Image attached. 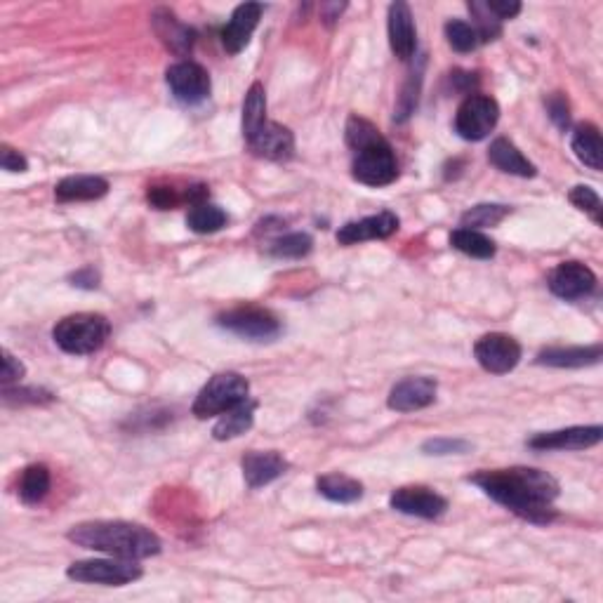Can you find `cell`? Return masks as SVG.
<instances>
[{"instance_id": "52a82bcc", "label": "cell", "mask_w": 603, "mask_h": 603, "mask_svg": "<svg viewBox=\"0 0 603 603\" xmlns=\"http://www.w3.org/2000/svg\"><path fill=\"white\" fill-rule=\"evenodd\" d=\"M217 326L243 340L271 342L281 335V321L262 307H236L217 316Z\"/></svg>"}, {"instance_id": "83f0119b", "label": "cell", "mask_w": 603, "mask_h": 603, "mask_svg": "<svg viewBox=\"0 0 603 603\" xmlns=\"http://www.w3.org/2000/svg\"><path fill=\"white\" fill-rule=\"evenodd\" d=\"M50 493V469L45 465H29L19 481V498L24 505H38Z\"/></svg>"}, {"instance_id": "d6a6232c", "label": "cell", "mask_w": 603, "mask_h": 603, "mask_svg": "<svg viewBox=\"0 0 603 603\" xmlns=\"http://www.w3.org/2000/svg\"><path fill=\"white\" fill-rule=\"evenodd\" d=\"M446 38L450 48L457 52H474L481 45V38L476 33L474 24L462 22V19H450L446 24Z\"/></svg>"}, {"instance_id": "4fadbf2b", "label": "cell", "mask_w": 603, "mask_h": 603, "mask_svg": "<svg viewBox=\"0 0 603 603\" xmlns=\"http://www.w3.org/2000/svg\"><path fill=\"white\" fill-rule=\"evenodd\" d=\"M549 290L561 300L573 302L594 293L596 276L582 262H563L549 274Z\"/></svg>"}, {"instance_id": "9a60e30c", "label": "cell", "mask_w": 603, "mask_h": 603, "mask_svg": "<svg viewBox=\"0 0 603 603\" xmlns=\"http://www.w3.org/2000/svg\"><path fill=\"white\" fill-rule=\"evenodd\" d=\"M399 231V217L394 212L384 210L377 215L363 217V220L347 222L337 231V243L340 245H356L363 241H377V238H389Z\"/></svg>"}, {"instance_id": "603a6c76", "label": "cell", "mask_w": 603, "mask_h": 603, "mask_svg": "<svg viewBox=\"0 0 603 603\" xmlns=\"http://www.w3.org/2000/svg\"><path fill=\"white\" fill-rule=\"evenodd\" d=\"M488 161L495 165V168L507 172V175H516V177H535L538 170L535 165L528 161L526 156L521 154L519 149L514 147L512 142L505 137H498L488 149Z\"/></svg>"}, {"instance_id": "5bb4252c", "label": "cell", "mask_w": 603, "mask_h": 603, "mask_svg": "<svg viewBox=\"0 0 603 603\" xmlns=\"http://www.w3.org/2000/svg\"><path fill=\"white\" fill-rule=\"evenodd\" d=\"M603 429L599 424L592 427H568L556 432H542L528 439V448L533 450H585L601 443Z\"/></svg>"}, {"instance_id": "4316f807", "label": "cell", "mask_w": 603, "mask_h": 603, "mask_svg": "<svg viewBox=\"0 0 603 603\" xmlns=\"http://www.w3.org/2000/svg\"><path fill=\"white\" fill-rule=\"evenodd\" d=\"M267 123V92H264L262 83L250 85L248 95L243 102V137L245 142H250L257 132L262 130V125Z\"/></svg>"}, {"instance_id": "f546056e", "label": "cell", "mask_w": 603, "mask_h": 603, "mask_svg": "<svg viewBox=\"0 0 603 603\" xmlns=\"http://www.w3.org/2000/svg\"><path fill=\"white\" fill-rule=\"evenodd\" d=\"M227 212H224L220 205L212 203H198L191 205L189 215H187V227L194 231V234H215L227 227Z\"/></svg>"}, {"instance_id": "e575fe53", "label": "cell", "mask_w": 603, "mask_h": 603, "mask_svg": "<svg viewBox=\"0 0 603 603\" xmlns=\"http://www.w3.org/2000/svg\"><path fill=\"white\" fill-rule=\"evenodd\" d=\"M568 201H571L578 210L587 212L596 224H603V203L592 187L578 184V187H573L571 194H568Z\"/></svg>"}, {"instance_id": "d6986e66", "label": "cell", "mask_w": 603, "mask_h": 603, "mask_svg": "<svg viewBox=\"0 0 603 603\" xmlns=\"http://www.w3.org/2000/svg\"><path fill=\"white\" fill-rule=\"evenodd\" d=\"M250 151L255 156L267 158V161H288L295 154V137L286 125L281 123H264L262 130L248 142Z\"/></svg>"}, {"instance_id": "2e32d148", "label": "cell", "mask_w": 603, "mask_h": 603, "mask_svg": "<svg viewBox=\"0 0 603 603\" xmlns=\"http://www.w3.org/2000/svg\"><path fill=\"white\" fill-rule=\"evenodd\" d=\"M241 469L245 483L257 490L269 486L271 481L281 479V476L286 474L288 462L286 457L276 453V450H250V453L243 455Z\"/></svg>"}, {"instance_id": "ab89813d", "label": "cell", "mask_w": 603, "mask_h": 603, "mask_svg": "<svg viewBox=\"0 0 603 603\" xmlns=\"http://www.w3.org/2000/svg\"><path fill=\"white\" fill-rule=\"evenodd\" d=\"M149 203L158 210H172L177 203H180V196L175 194V189L170 187H154L149 189Z\"/></svg>"}, {"instance_id": "d4e9b609", "label": "cell", "mask_w": 603, "mask_h": 603, "mask_svg": "<svg viewBox=\"0 0 603 603\" xmlns=\"http://www.w3.org/2000/svg\"><path fill=\"white\" fill-rule=\"evenodd\" d=\"M255 408L257 403L248 399L241 403V406L227 410V413L220 415V420H217L215 429H212V436H215L217 441H229L245 434L255 422Z\"/></svg>"}, {"instance_id": "1f68e13d", "label": "cell", "mask_w": 603, "mask_h": 603, "mask_svg": "<svg viewBox=\"0 0 603 603\" xmlns=\"http://www.w3.org/2000/svg\"><path fill=\"white\" fill-rule=\"evenodd\" d=\"M311 245H314V241H311L309 234L295 231V234L278 236L276 241H271L269 253L281 257V260H300V257H307L311 253Z\"/></svg>"}, {"instance_id": "ac0fdd59", "label": "cell", "mask_w": 603, "mask_h": 603, "mask_svg": "<svg viewBox=\"0 0 603 603\" xmlns=\"http://www.w3.org/2000/svg\"><path fill=\"white\" fill-rule=\"evenodd\" d=\"M389 45H392V52L401 62L415 57L417 31L410 5L403 3V0L389 5Z\"/></svg>"}, {"instance_id": "4dcf8cb0", "label": "cell", "mask_w": 603, "mask_h": 603, "mask_svg": "<svg viewBox=\"0 0 603 603\" xmlns=\"http://www.w3.org/2000/svg\"><path fill=\"white\" fill-rule=\"evenodd\" d=\"M509 212H512L509 205H498V203L474 205V208H469L465 215L460 217V227L476 229V231L498 227V224L505 220Z\"/></svg>"}, {"instance_id": "5b68a950", "label": "cell", "mask_w": 603, "mask_h": 603, "mask_svg": "<svg viewBox=\"0 0 603 603\" xmlns=\"http://www.w3.org/2000/svg\"><path fill=\"white\" fill-rule=\"evenodd\" d=\"M351 175L366 187H387L399 177V163H396L394 149L384 135L354 151Z\"/></svg>"}, {"instance_id": "8992f818", "label": "cell", "mask_w": 603, "mask_h": 603, "mask_svg": "<svg viewBox=\"0 0 603 603\" xmlns=\"http://www.w3.org/2000/svg\"><path fill=\"white\" fill-rule=\"evenodd\" d=\"M69 580L83 582V585H104V587H123L139 580L144 575L142 566L135 559H88L76 561L66 568Z\"/></svg>"}, {"instance_id": "d590c367", "label": "cell", "mask_w": 603, "mask_h": 603, "mask_svg": "<svg viewBox=\"0 0 603 603\" xmlns=\"http://www.w3.org/2000/svg\"><path fill=\"white\" fill-rule=\"evenodd\" d=\"M469 448L472 446L462 439H429L422 443L424 455H460L467 453Z\"/></svg>"}, {"instance_id": "277c9868", "label": "cell", "mask_w": 603, "mask_h": 603, "mask_svg": "<svg viewBox=\"0 0 603 603\" xmlns=\"http://www.w3.org/2000/svg\"><path fill=\"white\" fill-rule=\"evenodd\" d=\"M250 382L241 373H217L205 387L198 392L194 401V415L198 420H208V417H220L227 410L241 406L248 401Z\"/></svg>"}, {"instance_id": "74e56055", "label": "cell", "mask_w": 603, "mask_h": 603, "mask_svg": "<svg viewBox=\"0 0 603 603\" xmlns=\"http://www.w3.org/2000/svg\"><path fill=\"white\" fill-rule=\"evenodd\" d=\"M24 373L26 370L22 366V361L15 359L8 349H3V370H0V382H3V387H10L12 382H19L24 377Z\"/></svg>"}, {"instance_id": "30bf717a", "label": "cell", "mask_w": 603, "mask_h": 603, "mask_svg": "<svg viewBox=\"0 0 603 603\" xmlns=\"http://www.w3.org/2000/svg\"><path fill=\"white\" fill-rule=\"evenodd\" d=\"M165 81H168L172 95L184 104L203 102V99H208L212 90L208 71H205L201 64L189 62V59L172 64L170 69L165 71Z\"/></svg>"}, {"instance_id": "7c38bea8", "label": "cell", "mask_w": 603, "mask_h": 603, "mask_svg": "<svg viewBox=\"0 0 603 603\" xmlns=\"http://www.w3.org/2000/svg\"><path fill=\"white\" fill-rule=\"evenodd\" d=\"M439 384L432 377H406V380L396 382L389 392L387 406L396 413H415V410L429 408L436 401Z\"/></svg>"}, {"instance_id": "8d00e7d4", "label": "cell", "mask_w": 603, "mask_h": 603, "mask_svg": "<svg viewBox=\"0 0 603 603\" xmlns=\"http://www.w3.org/2000/svg\"><path fill=\"white\" fill-rule=\"evenodd\" d=\"M547 111L561 130H566L568 125H571V106H568V99L563 97L561 92H554V95L547 99Z\"/></svg>"}, {"instance_id": "3957f363", "label": "cell", "mask_w": 603, "mask_h": 603, "mask_svg": "<svg viewBox=\"0 0 603 603\" xmlns=\"http://www.w3.org/2000/svg\"><path fill=\"white\" fill-rule=\"evenodd\" d=\"M111 335V323L102 314H71L62 318L52 330V340L66 354L88 356L104 347Z\"/></svg>"}, {"instance_id": "6da1fadb", "label": "cell", "mask_w": 603, "mask_h": 603, "mask_svg": "<svg viewBox=\"0 0 603 603\" xmlns=\"http://www.w3.org/2000/svg\"><path fill=\"white\" fill-rule=\"evenodd\" d=\"M490 500L507 507L509 512L521 516L523 521L547 526L556 519L552 502L559 498V483L542 469L533 467H509L479 472L472 479Z\"/></svg>"}, {"instance_id": "e0dca14e", "label": "cell", "mask_w": 603, "mask_h": 603, "mask_svg": "<svg viewBox=\"0 0 603 603\" xmlns=\"http://www.w3.org/2000/svg\"><path fill=\"white\" fill-rule=\"evenodd\" d=\"M264 12L262 3H243L238 5L231 15L229 24L222 29V45L229 55H238L245 50V45L253 38V31L260 24V17Z\"/></svg>"}, {"instance_id": "484cf974", "label": "cell", "mask_w": 603, "mask_h": 603, "mask_svg": "<svg viewBox=\"0 0 603 603\" xmlns=\"http://www.w3.org/2000/svg\"><path fill=\"white\" fill-rule=\"evenodd\" d=\"M318 493L337 505H351V502L363 498V486L347 474H323L316 481Z\"/></svg>"}, {"instance_id": "ffe728a7", "label": "cell", "mask_w": 603, "mask_h": 603, "mask_svg": "<svg viewBox=\"0 0 603 603\" xmlns=\"http://www.w3.org/2000/svg\"><path fill=\"white\" fill-rule=\"evenodd\" d=\"M151 22H154V29L158 38L165 43V48L175 52V55H189L196 41V33L189 26H184L170 10H156L151 15Z\"/></svg>"}, {"instance_id": "f1b7e54d", "label": "cell", "mask_w": 603, "mask_h": 603, "mask_svg": "<svg viewBox=\"0 0 603 603\" xmlns=\"http://www.w3.org/2000/svg\"><path fill=\"white\" fill-rule=\"evenodd\" d=\"M450 245H453L455 250H460L462 255L476 257V260H490V257H495V243L476 229H455L453 234H450Z\"/></svg>"}, {"instance_id": "60d3db41", "label": "cell", "mask_w": 603, "mask_h": 603, "mask_svg": "<svg viewBox=\"0 0 603 603\" xmlns=\"http://www.w3.org/2000/svg\"><path fill=\"white\" fill-rule=\"evenodd\" d=\"M488 10L500 19H514L521 12L519 0H488Z\"/></svg>"}, {"instance_id": "44dd1931", "label": "cell", "mask_w": 603, "mask_h": 603, "mask_svg": "<svg viewBox=\"0 0 603 603\" xmlns=\"http://www.w3.org/2000/svg\"><path fill=\"white\" fill-rule=\"evenodd\" d=\"M106 194H109V182L97 175H71L55 187V198L59 203L99 201Z\"/></svg>"}, {"instance_id": "f35d334b", "label": "cell", "mask_w": 603, "mask_h": 603, "mask_svg": "<svg viewBox=\"0 0 603 603\" xmlns=\"http://www.w3.org/2000/svg\"><path fill=\"white\" fill-rule=\"evenodd\" d=\"M0 168L5 172H26L29 170V161H26V156L19 154L17 149L3 144V147H0Z\"/></svg>"}, {"instance_id": "ba28073f", "label": "cell", "mask_w": 603, "mask_h": 603, "mask_svg": "<svg viewBox=\"0 0 603 603\" xmlns=\"http://www.w3.org/2000/svg\"><path fill=\"white\" fill-rule=\"evenodd\" d=\"M500 121V106L488 95H469L455 114V132L467 142H481Z\"/></svg>"}, {"instance_id": "b9f144b4", "label": "cell", "mask_w": 603, "mask_h": 603, "mask_svg": "<svg viewBox=\"0 0 603 603\" xmlns=\"http://www.w3.org/2000/svg\"><path fill=\"white\" fill-rule=\"evenodd\" d=\"M71 286L76 288H85V290H95L99 286V274L92 267H85V269H78L76 274H71Z\"/></svg>"}, {"instance_id": "9c48e42d", "label": "cell", "mask_w": 603, "mask_h": 603, "mask_svg": "<svg viewBox=\"0 0 603 603\" xmlns=\"http://www.w3.org/2000/svg\"><path fill=\"white\" fill-rule=\"evenodd\" d=\"M474 356L486 373L507 375L519 366L521 344L505 333H490L474 344Z\"/></svg>"}, {"instance_id": "8fae6325", "label": "cell", "mask_w": 603, "mask_h": 603, "mask_svg": "<svg viewBox=\"0 0 603 603\" xmlns=\"http://www.w3.org/2000/svg\"><path fill=\"white\" fill-rule=\"evenodd\" d=\"M389 507L401 514L417 516V519H439V516L446 514L448 500L434 493L432 488L403 486L394 490L392 498H389Z\"/></svg>"}, {"instance_id": "836d02e7", "label": "cell", "mask_w": 603, "mask_h": 603, "mask_svg": "<svg viewBox=\"0 0 603 603\" xmlns=\"http://www.w3.org/2000/svg\"><path fill=\"white\" fill-rule=\"evenodd\" d=\"M469 10H472V15L476 17L474 29H476V33H479L481 43L495 41V38H498L502 33L500 19L488 10L486 3H479V0H472V3H469Z\"/></svg>"}, {"instance_id": "cb8c5ba5", "label": "cell", "mask_w": 603, "mask_h": 603, "mask_svg": "<svg viewBox=\"0 0 603 603\" xmlns=\"http://www.w3.org/2000/svg\"><path fill=\"white\" fill-rule=\"evenodd\" d=\"M571 147H573V154L578 156V161L585 163L587 168L592 170L603 168V144L596 125L592 123L578 125V128L573 130Z\"/></svg>"}, {"instance_id": "7a4b0ae2", "label": "cell", "mask_w": 603, "mask_h": 603, "mask_svg": "<svg viewBox=\"0 0 603 603\" xmlns=\"http://www.w3.org/2000/svg\"><path fill=\"white\" fill-rule=\"evenodd\" d=\"M74 545L118 559H149L161 552V540L149 528L130 521H85L66 533Z\"/></svg>"}, {"instance_id": "7402d4cb", "label": "cell", "mask_w": 603, "mask_h": 603, "mask_svg": "<svg viewBox=\"0 0 603 603\" xmlns=\"http://www.w3.org/2000/svg\"><path fill=\"white\" fill-rule=\"evenodd\" d=\"M601 356V344H592V347H549L542 349L535 361L549 368H585L599 363Z\"/></svg>"}]
</instances>
